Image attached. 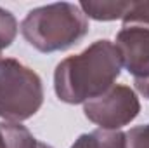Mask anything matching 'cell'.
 <instances>
[{
	"label": "cell",
	"instance_id": "cell-1",
	"mask_svg": "<svg viewBox=\"0 0 149 148\" xmlns=\"http://www.w3.org/2000/svg\"><path fill=\"white\" fill-rule=\"evenodd\" d=\"M121 68L114 42L95 40L80 54L64 58L56 66L54 91L63 103L83 105L114 85Z\"/></svg>",
	"mask_w": 149,
	"mask_h": 148
},
{
	"label": "cell",
	"instance_id": "cell-2",
	"mask_svg": "<svg viewBox=\"0 0 149 148\" xmlns=\"http://www.w3.org/2000/svg\"><path fill=\"white\" fill-rule=\"evenodd\" d=\"M88 18L78 4L56 2L31 9L19 30L24 40L40 52L66 51L88 33Z\"/></svg>",
	"mask_w": 149,
	"mask_h": 148
},
{
	"label": "cell",
	"instance_id": "cell-3",
	"mask_svg": "<svg viewBox=\"0 0 149 148\" xmlns=\"http://www.w3.org/2000/svg\"><path fill=\"white\" fill-rule=\"evenodd\" d=\"M43 105V84L37 72L14 58L0 56V117L3 122H23Z\"/></svg>",
	"mask_w": 149,
	"mask_h": 148
},
{
	"label": "cell",
	"instance_id": "cell-4",
	"mask_svg": "<svg viewBox=\"0 0 149 148\" xmlns=\"http://www.w3.org/2000/svg\"><path fill=\"white\" fill-rule=\"evenodd\" d=\"M141 101L134 89L123 84H114L101 96L83 103L85 117L99 125V129L120 131L137 118Z\"/></svg>",
	"mask_w": 149,
	"mask_h": 148
},
{
	"label": "cell",
	"instance_id": "cell-5",
	"mask_svg": "<svg viewBox=\"0 0 149 148\" xmlns=\"http://www.w3.org/2000/svg\"><path fill=\"white\" fill-rule=\"evenodd\" d=\"M114 45L120 52L121 65L135 80L149 77V23L127 21L116 33Z\"/></svg>",
	"mask_w": 149,
	"mask_h": 148
},
{
	"label": "cell",
	"instance_id": "cell-6",
	"mask_svg": "<svg viewBox=\"0 0 149 148\" xmlns=\"http://www.w3.org/2000/svg\"><path fill=\"white\" fill-rule=\"evenodd\" d=\"M132 0L125 2V0H102V2H80V9L83 11V14L90 19L95 21H116L125 18L127 11L130 9Z\"/></svg>",
	"mask_w": 149,
	"mask_h": 148
},
{
	"label": "cell",
	"instance_id": "cell-7",
	"mask_svg": "<svg viewBox=\"0 0 149 148\" xmlns=\"http://www.w3.org/2000/svg\"><path fill=\"white\" fill-rule=\"evenodd\" d=\"M3 148H54L37 140L21 122H0Z\"/></svg>",
	"mask_w": 149,
	"mask_h": 148
},
{
	"label": "cell",
	"instance_id": "cell-8",
	"mask_svg": "<svg viewBox=\"0 0 149 148\" xmlns=\"http://www.w3.org/2000/svg\"><path fill=\"white\" fill-rule=\"evenodd\" d=\"M71 148H127V136L123 131L95 129L92 132L80 134Z\"/></svg>",
	"mask_w": 149,
	"mask_h": 148
},
{
	"label": "cell",
	"instance_id": "cell-9",
	"mask_svg": "<svg viewBox=\"0 0 149 148\" xmlns=\"http://www.w3.org/2000/svg\"><path fill=\"white\" fill-rule=\"evenodd\" d=\"M17 32H19V25L16 16L10 11L0 7V52L12 45V42L17 37Z\"/></svg>",
	"mask_w": 149,
	"mask_h": 148
},
{
	"label": "cell",
	"instance_id": "cell-10",
	"mask_svg": "<svg viewBox=\"0 0 149 148\" xmlns=\"http://www.w3.org/2000/svg\"><path fill=\"white\" fill-rule=\"evenodd\" d=\"M127 136V148H149V124L132 127Z\"/></svg>",
	"mask_w": 149,
	"mask_h": 148
},
{
	"label": "cell",
	"instance_id": "cell-11",
	"mask_svg": "<svg viewBox=\"0 0 149 148\" xmlns=\"http://www.w3.org/2000/svg\"><path fill=\"white\" fill-rule=\"evenodd\" d=\"M127 21H144L149 23V0L146 2H132L130 9L127 11L123 23Z\"/></svg>",
	"mask_w": 149,
	"mask_h": 148
},
{
	"label": "cell",
	"instance_id": "cell-12",
	"mask_svg": "<svg viewBox=\"0 0 149 148\" xmlns=\"http://www.w3.org/2000/svg\"><path fill=\"white\" fill-rule=\"evenodd\" d=\"M135 89H137L146 99H149V77L148 78H142V80H135Z\"/></svg>",
	"mask_w": 149,
	"mask_h": 148
},
{
	"label": "cell",
	"instance_id": "cell-13",
	"mask_svg": "<svg viewBox=\"0 0 149 148\" xmlns=\"http://www.w3.org/2000/svg\"><path fill=\"white\" fill-rule=\"evenodd\" d=\"M0 148H3V140H2V132H0Z\"/></svg>",
	"mask_w": 149,
	"mask_h": 148
}]
</instances>
